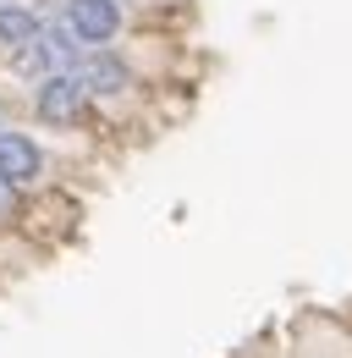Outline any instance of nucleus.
Returning <instances> with one entry per match:
<instances>
[{"mask_svg": "<svg viewBox=\"0 0 352 358\" xmlns=\"http://www.w3.org/2000/svg\"><path fill=\"white\" fill-rule=\"evenodd\" d=\"M34 110H39L44 127H78V122H88V89H83V78H78V72L39 78Z\"/></svg>", "mask_w": 352, "mask_h": 358, "instance_id": "1", "label": "nucleus"}, {"mask_svg": "<svg viewBox=\"0 0 352 358\" xmlns=\"http://www.w3.org/2000/svg\"><path fill=\"white\" fill-rule=\"evenodd\" d=\"M66 28L83 45H110L122 28V6L116 0H66Z\"/></svg>", "mask_w": 352, "mask_h": 358, "instance_id": "2", "label": "nucleus"}, {"mask_svg": "<svg viewBox=\"0 0 352 358\" xmlns=\"http://www.w3.org/2000/svg\"><path fill=\"white\" fill-rule=\"evenodd\" d=\"M78 78H83L88 94H122V89H132V72L116 61V55H105L99 45H94V55L78 61Z\"/></svg>", "mask_w": 352, "mask_h": 358, "instance_id": "3", "label": "nucleus"}, {"mask_svg": "<svg viewBox=\"0 0 352 358\" xmlns=\"http://www.w3.org/2000/svg\"><path fill=\"white\" fill-rule=\"evenodd\" d=\"M39 171H44V155L34 149V138L0 133V177H11L17 187H22V182H34Z\"/></svg>", "mask_w": 352, "mask_h": 358, "instance_id": "4", "label": "nucleus"}, {"mask_svg": "<svg viewBox=\"0 0 352 358\" xmlns=\"http://www.w3.org/2000/svg\"><path fill=\"white\" fill-rule=\"evenodd\" d=\"M39 34H44V22L28 11V6H0V45L22 50V45H34Z\"/></svg>", "mask_w": 352, "mask_h": 358, "instance_id": "5", "label": "nucleus"}, {"mask_svg": "<svg viewBox=\"0 0 352 358\" xmlns=\"http://www.w3.org/2000/svg\"><path fill=\"white\" fill-rule=\"evenodd\" d=\"M11 210H17V182H11V177H0V221H6Z\"/></svg>", "mask_w": 352, "mask_h": 358, "instance_id": "6", "label": "nucleus"}]
</instances>
